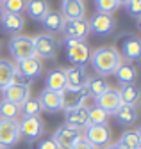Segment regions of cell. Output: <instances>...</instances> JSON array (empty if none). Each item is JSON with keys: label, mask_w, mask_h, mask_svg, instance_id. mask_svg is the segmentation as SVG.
Returning a JSON list of instances; mask_svg holds the SVG:
<instances>
[{"label": "cell", "mask_w": 141, "mask_h": 149, "mask_svg": "<svg viewBox=\"0 0 141 149\" xmlns=\"http://www.w3.org/2000/svg\"><path fill=\"white\" fill-rule=\"evenodd\" d=\"M118 146L121 149H141V132L139 130H129L120 137Z\"/></svg>", "instance_id": "cell-27"}, {"label": "cell", "mask_w": 141, "mask_h": 149, "mask_svg": "<svg viewBox=\"0 0 141 149\" xmlns=\"http://www.w3.org/2000/svg\"><path fill=\"white\" fill-rule=\"evenodd\" d=\"M2 92H4V101H11V103L18 105V107H22L30 98V87L29 85L9 84L6 89H2Z\"/></svg>", "instance_id": "cell-12"}, {"label": "cell", "mask_w": 141, "mask_h": 149, "mask_svg": "<svg viewBox=\"0 0 141 149\" xmlns=\"http://www.w3.org/2000/svg\"><path fill=\"white\" fill-rule=\"evenodd\" d=\"M0 25H2L4 32L7 34H20L25 27V18L22 14H14V13H4L2 18H0Z\"/></svg>", "instance_id": "cell-17"}, {"label": "cell", "mask_w": 141, "mask_h": 149, "mask_svg": "<svg viewBox=\"0 0 141 149\" xmlns=\"http://www.w3.org/2000/svg\"><path fill=\"white\" fill-rule=\"evenodd\" d=\"M34 39V48H36V57L39 59H54L59 50V41L52 34H38Z\"/></svg>", "instance_id": "cell-7"}, {"label": "cell", "mask_w": 141, "mask_h": 149, "mask_svg": "<svg viewBox=\"0 0 141 149\" xmlns=\"http://www.w3.org/2000/svg\"><path fill=\"white\" fill-rule=\"evenodd\" d=\"M2 14H4V9H2V4H0V18H2Z\"/></svg>", "instance_id": "cell-40"}, {"label": "cell", "mask_w": 141, "mask_h": 149, "mask_svg": "<svg viewBox=\"0 0 141 149\" xmlns=\"http://www.w3.org/2000/svg\"><path fill=\"white\" fill-rule=\"evenodd\" d=\"M79 2H82V4H84V0H79Z\"/></svg>", "instance_id": "cell-43"}, {"label": "cell", "mask_w": 141, "mask_h": 149, "mask_svg": "<svg viewBox=\"0 0 141 149\" xmlns=\"http://www.w3.org/2000/svg\"><path fill=\"white\" fill-rule=\"evenodd\" d=\"M118 96H120L121 103H125V105H136L137 100H139V89L134 84L121 85L118 89Z\"/></svg>", "instance_id": "cell-28"}, {"label": "cell", "mask_w": 141, "mask_h": 149, "mask_svg": "<svg viewBox=\"0 0 141 149\" xmlns=\"http://www.w3.org/2000/svg\"><path fill=\"white\" fill-rule=\"evenodd\" d=\"M90 23V32H95L97 36L100 37H105V36H111L114 32V27H116V22L111 14H102V13H97L91 16V20L87 22Z\"/></svg>", "instance_id": "cell-8"}, {"label": "cell", "mask_w": 141, "mask_h": 149, "mask_svg": "<svg viewBox=\"0 0 141 149\" xmlns=\"http://www.w3.org/2000/svg\"><path fill=\"white\" fill-rule=\"evenodd\" d=\"M2 4V9L4 13H14V14H20L25 11V0H4Z\"/></svg>", "instance_id": "cell-33"}, {"label": "cell", "mask_w": 141, "mask_h": 149, "mask_svg": "<svg viewBox=\"0 0 141 149\" xmlns=\"http://www.w3.org/2000/svg\"><path fill=\"white\" fill-rule=\"evenodd\" d=\"M61 98H63V108L64 110L75 108V107L84 105V101L87 98V91H86V87H82V89H64L61 92Z\"/></svg>", "instance_id": "cell-15"}, {"label": "cell", "mask_w": 141, "mask_h": 149, "mask_svg": "<svg viewBox=\"0 0 141 149\" xmlns=\"http://www.w3.org/2000/svg\"><path fill=\"white\" fill-rule=\"evenodd\" d=\"M84 87L87 91V96L98 98L100 94H104V92L109 89V82L105 80L104 77H100V74H95V77H87Z\"/></svg>", "instance_id": "cell-23"}, {"label": "cell", "mask_w": 141, "mask_h": 149, "mask_svg": "<svg viewBox=\"0 0 141 149\" xmlns=\"http://www.w3.org/2000/svg\"><path fill=\"white\" fill-rule=\"evenodd\" d=\"M20 114V107L14 105L11 101H2V107H0V117L4 119H16Z\"/></svg>", "instance_id": "cell-32"}, {"label": "cell", "mask_w": 141, "mask_h": 149, "mask_svg": "<svg viewBox=\"0 0 141 149\" xmlns=\"http://www.w3.org/2000/svg\"><path fill=\"white\" fill-rule=\"evenodd\" d=\"M18 124H20V135H23L27 140H36L45 132L39 116H23L22 121H18Z\"/></svg>", "instance_id": "cell-9"}, {"label": "cell", "mask_w": 141, "mask_h": 149, "mask_svg": "<svg viewBox=\"0 0 141 149\" xmlns=\"http://www.w3.org/2000/svg\"><path fill=\"white\" fill-rule=\"evenodd\" d=\"M104 149H121V147L118 146V142H114V144H107V146H105Z\"/></svg>", "instance_id": "cell-39"}, {"label": "cell", "mask_w": 141, "mask_h": 149, "mask_svg": "<svg viewBox=\"0 0 141 149\" xmlns=\"http://www.w3.org/2000/svg\"><path fill=\"white\" fill-rule=\"evenodd\" d=\"M90 62L93 66V71L100 77H107L116 71V68L121 64V55L113 46H100L90 55Z\"/></svg>", "instance_id": "cell-1"}, {"label": "cell", "mask_w": 141, "mask_h": 149, "mask_svg": "<svg viewBox=\"0 0 141 149\" xmlns=\"http://www.w3.org/2000/svg\"><path fill=\"white\" fill-rule=\"evenodd\" d=\"M72 149H95V147H93V146H91L90 142H87V140H86L84 137H80V139H79V140L75 142V146H73Z\"/></svg>", "instance_id": "cell-38"}, {"label": "cell", "mask_w": 141, "mask_h": 149, "mask_svg": "<svg viewBox=\"0 0 141 149\" xmlns=\"http://www.w3.org/2000/svg\"><path fill=\"white\" fill-rule=\"evenodd\" d=\"M14 71H16V68H14V66H13L9 61H6V59H0V91H2V89H6V87L11 84Z\"/></svg>", "instance_id": "cell-29"}, {"label": "cell", "mask_w": 141, "mask_h": 149, "mask_svg": "<svg viewBox=\"0 0 141 149\" xmlns=\"http://www.w3.org/2000/svg\"><path fill=\"white\" fill-rule=\"evenodd\" d=\"M36 149H57V146H56V142L52 139H47V140H39Z\"/></svg>", "instance_id": "cell-37"}, {"label": "cell", "mask_w": 141, "mask_h": 149, "mask_svg": "<svg viewBox=\"0 0 141 149\" xmlns=\"http://www.w3.org/2000/svg\"><path fill=\"white\" fill-rule=\"evenodd\" d=\"M0 2H4V0H0Z\"/></svg>", "instance_id": "cell-44"}, {"label": "cell", "mask_w": 141, "mask_h": 149, "mask_svg": "<svg viewBox=\"0 0 141 149\" xmlns=\"http://www.w3.org/2000/svg\"><path fill=\"white\" fill-rule=\"evenodd\" d=\"M80 137H82V130L80 128L70 126V124H63L54 132L52 140L56 142L57 149H72Z\"/></svg>", "instance_id": "cell-6"}, {"label": "cell", "mask_w": 141, "mask_h": 149, "mask_svg": "<svg viewBox=\"0 0 141 149\" xmlns=\"http://www.w3.org/2000/svg\"><path fill=\"white\" fill-rule=\"evenodd\" d=\"M20 110L23 112V116H39V114H41L39 100H32V98H29V100L20 107Z\"/></svg>", "instance_id": "cell-34"}, {"label": "cell", "mask_w": 141, "mask_h": 149, "mask_svg": "<svg viewBox=\"0 0 141 149\" xmlns=\"http://www.w3.org/2000/svg\"><path fill=\"white\" fill-rule=\"evenodd\" d=\"M125 9H127L129 16L139 18L141 16V0H127V2H125Z\"/></svg>", "instance_id": "cell-35"}, {"label": "cell", "mask_w": 141, "mask_h": 149, "mask_svg": "<svg viewBox=\"0 0 141 149\" xmlns=\"http://www.w3.org/2000/svg\"><path fill=\"white\" fill-rule=\"evenodd\" d=\"M43 27L48 30V32H63V27H64V18L59 11H48L45 14V18L41 20Z\"/></svg>", "instance_id": "cell-26"}, {"label": "cell", "mask_w": 141, "mask_h": 149, "mask_svg": "<svg viewBox=\"0 0 141 149\" xmlns=\"http://www.w3.org/2000/svg\"><path fill=\"white\" fill-rule=\"evenodd\" d=\"M113 116L116 117V121H118L120 124H123V126H130V124H134L136 119H137L136 105H125V103H121V105L116 108V112H114Z\"/></svg>", "instance_id": "cell-21"}, {"label": "cell", "mask_w": 141, "mask_h": 149, "mask_svg": "<svg viewBox=\"0 0 141 149\" xmlns=\"http://www.w3.org/2000/svg\"><path fill=\"white\" fill-rule=\"evenodd\" d=\"M64 34L68 39H79L84 41L87 36H90V23H87L86 18H79V20H72V22H64L63 27Z\"/></svg>", "instance_id": "cell-11"}, {"label": "cell", "mask_w": 141, "mask_h": 149, "mask_svg": "<svg viewBox=\"0 0 141 149\" xmlns=\"http://www.w3.org/2000/svg\"><path fill=\"white\" fill-rule=\"evenodd\" d=\"M25 78H29L30 82L36 80L39 74L43 73V64L38 57H30V59H23V61H18V66H16Z\"/></svg>", "instance_id": "cell-16"}, {"label": "cell", "mask_w": 141, "mask_h": 149, "mask_svg": "<svg viewBox=\"0 0 141 149\" xmlns=\"http://www.w3.org/2000/svg\"><path fill=\"white\" fill-rule=\"evenodd\" d=\"M121 4L118 0H95V7H97V13H102V14H113Z\"/></svg>", "instance_id": "cell-31"}, {"label": "cell", "mask_w": 141, "mask_h": 149, "mask_svg": "<svg viewBox=\"0 0 141 149\" xmlns=\"http://www.w3.org/2000/svg\"><path fill=\"white\" fill-rule=\"evenodd\" d=\"M48 11H50V6L47 0H25V13L32 20L41 22Z\"/></svg>", "instance_id": "cell-20"}, {"label": "cell", "mask_w": 141, "mask_h": 149, "mask_svg": "<svg viewBox=\"0 0 141 149\" xmlns=\"http://www.w3.org/2000/svg\"><path fill=\"white\" fill-rule=\"evenodd\" d=\"M82 137L95 149H100L111 142V130L107 124H87L82 132Z\"/></svg>", "instance_id": "cell-4"}, {"label": "cell", "mask_w": 141, "mask_h": 149, "mask_svg": "<svg viewBox=\"0 0 141 149\" xmlns=\"http://www.w3.org/2000/svg\"><path fill=\"white\" fill-rule=\"evenodd\" d=\"M9 53L13 55V59L18 62L23 59L36 57V48H34V39L30 36H22L16 34L11 37L9 41Z\"/></svg>", "instance_id": "cell-3"}, {"label": "cell", "mask_w": 141, "mask_h": 149, "mask_svg": "<svg viewBox=\"0 0 141 149\" xmlns=\"http://www.w3.org/2000/svg\"><path fill=\"white\" fill-rule=\"evenodd\" d=\"M64 46H66V59L72 62L75 68H86V64L90 62V55L91 50L87 46V43L79 41V39H64Z\"/></svg>", "instance_id": "cell-2"}, {"label": "cell", "mask_w": 141, "mask_h": 149, "mask_svg": "<svg viewBox=\"0 0 141 149\" xmlns=\"http://www.w3.org/2000/svg\"><path fill=\"white\" fill-rule=\"evenodd\" d=\"M45 89L50 91H56V92H63L66 89V74L64 69H54L47 74V80H45Z\"/></svg>", "instance_id": "cell-24"}, {"label": "cell", "mask_w": 141, "mask_h": 149, "mask_svg": "<svg viewBox=\"0 0 141 149\" xmlns=\"http://www.w3.org/2000/svg\"><path fill=\"white\" fill-rule=\"evenodd\" d=\"M61 14L64 18V22H72V20L84 18V4L79 2V0H63Z\"/></svg>", "instance_id": "cell-19"}, {"label": "cell", "mask_w": 141, "mask_h": 149, "mask_svg": "<svg viewBox=\"0 0 141 149\" xmlns=\"http://www.w3.org/2000/svg\"><path fill=\"white\" fill-rule=\"evenodd\" d=\"M107 121H109V114L98 108L97 105L87 110V124H107Z\"/></svg>", "instance_id": "cell-30"}, {"label": "cell", "mask_w": 141, "mask_h": 149, "mask_svg": "<svg viewBox=\"0 0 141 149\" xmlns=\"http://www.w3.org/2000/svg\"><path fill=\"white\" fill-rule=\"evenodd\" d=\"M11 84H16V85H29V84H30V80H29V78H25L23 74H22L18 69H16V71H14V74H13Z\"/></svg>", "instance_id": "cell-36"}, {"label": "cell", "mask_w": 141, "mask_h": 149, "mask_svg": "<svg viewBox=\"0 0 141 149\" xmlns=\"http://www.w3.org/2000/svg\"><path fill=\"white\" fill-rule=\"evenodd\" d=\"M64 74H66V89H82L86 85L87 74L84 73L82 68L64 69Z\"/></svg>", "instance_id": "cell-22"}, {"label": "cell", "mask_w": 141, "mask_h": 149, "mask_svg": "<svg viewBox=\"0 0 141 149\" xmlns=\"http://www.w3.org/2000/svg\"><path fill=\"white\" fill-rule=\"evenodd\" d=\"M87 108L86 105H80V107H75V108H68L64 110V119H66V124L70 126H75V128H86L87 126Z\"/></svg>", "instance_id": "cell-18"}, {"label": "cell", "mask_w": 141, "mask_h": 149, "mask_svg": "<svg viewBox=\"0 0 141 149\" xmlns=\"http://www.w3.org/2000/svg\"><path fill=\"white\" fill-rule=\"evenodd\" d=\"M95 105H97L98 108L105 110L109 116H111V114H114L116 108L121 105V100H120V96H118V91L109 87L107 91L104 92V94H100L98 98H95Z\"/></svg>", "instance_id": "cell-14"}, {"label": "cell", "mask_w": 141, "mask_h": 149, "mask_svg": "<svg viewBox=\"0 0 141 149\" xmlns=\"http://www.w3.org/2000/svg\"><path fill=\"white\" fill-rule=\"evenodd\" d=\"M118 2H120V4H121V2H123V4H125V2H127V0H118Z\"/></svg>", "instance_id": "cell-41"}, {"label": "cell", "mask_w": 141, "mask_h": 149, "mask_svg": "<svg viewBox=\"0 0 141 149\" xmlns=\"http://www.w3.org/2000/svg\"><path fill=\"white\" fill-rule=\"evenodd\" d=\"M121 45V59H127V62H136L141 59V41L132 34H125L120 39Z\"/></svg>", "instance_id": "cell-10"}, {"label": "cell", "mask_w": 141, "mask_h": 149, "mask_svg": "<svg viewBox=\"0 0 141 149\" xmlns=\"http://www.w3.org/2000/svg\"><path fill=\"white\" fill-rule=\"evenodd\" d=\"M20 124L18 119H4L0 117V149H7L16 146L20 140Z\"/></svg>", "instance_id": "cell-5"}, {"label": "cell", "mask_w": 141, "mask_h": 149, "mask_svg": "<svg viewBox=\"0 0 141 149\" xmlns=\"http://www.w3.org/2000/svg\"><path fill=\"white\" fill-rule=\"evenodd\" d=\"M114 77H116V80L121 85H127V84H134L136 82L137 71H136V68L130 62H121L116 68V71H114Z\"/></svg>", "instance_id": "cell-25"}, {"label": "cell", "mask_w": 141, "mask_h": 149, "mask_svg": "<svg viewBox=\"0 0 141 149\" xmlns=\"http://www.w3.org/2000/svg\"><path fill=\"white\" fill-rule=\"evenodd\" d=\"M38 100H39L41 110L48 112V114H54V112H59V110L63 108V98H61V92L50 91V89H43Z\"/></svg>", "instance_id": "cell-13"}, {"label": "cell", "mask_w": 141, "mask_h": 149, "mask_svg": "<svg viewBox=\"0 0 141 149\" xmlns=\"http://www.w3.org/2000/svg\"><path fill=\"white\" fill-rule=\"evenodd\" d=\"M0 107H2V100H0Z\"/></svg>", "instance_id": "cell-42"}]
</instances>
